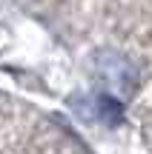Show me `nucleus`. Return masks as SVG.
<instances>
[{
	"mask_svg": "<svg viewBox=\"0 0 152 154\" xmlns=\"http://www.w3.org/2000/svg\"><path fill=\"white\" fill-rule=\"evenodd\" d=\"M95 66H98V74H101V80L109 86V91H106V94L118 97V94H129L132 88H135V83H138V69L132 66V63L126 60L124 54L103 51V54H98ZM118 100H121V97H118Z\"/></svg>",
	"mask_w": 152,
	"mask_h": 154,
	"instance_id": "1",
	"label": "nucleus"
},
{
	"mask_svg": "<svg viewBox=\"0 0 152 154\" xmlns=\"http://www.w3.org/2000/svg\"><path fill=\"white\" fill-rule=\"evenodd\" d=\"M72 106L80 117L86 120H98L103 126H118L124 120V100L112 97V94L101 91V94H92V97H80L75 94L72 97Z\"/></svg>",
	"mask_w": 152,
	"mask_h": 154,
	"instance_id": "2",
	"label": "nucleus"
}]
</instances>
